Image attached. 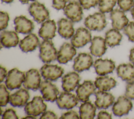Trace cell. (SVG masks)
Returning <instances> with one entry per match:
<instances>
[{
    "label": "cell",
    "instance_id": "cell-30",
    "mask_svg": "<svg viewBox=\"0 0 134 119\" xmlns=\"http://www.w3.org/2000/svg\"><path fill=\"white\" fill-rule=\"evenodd\" d=\"M122 35L119 30L115 28L110 29L105 34V41L107 45L110 47L118 46L122 39Z\"/></svg>",
    "mask_w": 134,
    "mask_h": 119
},
{
    "label": "cell",
    "instance_id": "cell-22",
    "mask_svg": "<svg viewBox=\"0 0 134 119\" xmlns=\"http://www.w3.org/2000/svg\"><path fill=\"white\" fill-rule=\"evenodd\" d=\"M40 45V41L37 35L33 33H30L24 39L21 40L19 46L24 52H28L34 50Z\"/></svg>",
    "mask_w": 134,
    "mask_h": 119
},
{
    "label": "cell",
    "instance_id": "cell-8",
    "mask_svg": "<svg viewBox=\"0 0 134 119\" xmlns=\"http://www.w3.org/2000/svg\"><path fill=\"white\" fill-rule=\"evenodd\" d=\"M41 75L38 70L31 69L25 73V79L23 85L25 89L37 91L40 88Z\"/></svg>",
    "mask_w": 134,
    "mask_h": 119
},
{
    "label": "cell",
    "instance_id": "cell-11",
    "mask_svg": "<svg viewBox=\"0 0 134 119\" xmlns=\"http://www.w3.org/2000/svg\"><path fill=\"white\" fill-rule=\"evenodd\" d=\"M40 71L41 75L45 80L53 81L61 77L64 73L63 69L57 64H46L42 66Z\"/></svg>",
    "mask_w": 134,
    "mask_h": 119
},
{
    "label": "cell",
    "instance_id": "cell-25",
    "mask_svg": "<svg viewBox=\"0 0 134 119\" xmlns=\"http://www.w3.org/2000/svg\"><path fill=\"white\" fill-rule=\"evenodd\" d=\"M118 76L127 82H134V65L130 63L119 64L117 69Z\"/></svg>",
    "mask_w": 134,
    "mask_h": 119
},
{
    "label": "cell",
    "instance_id": "cell-28",
    "mask_svg": "<svg viewBox=\"0 0 134 119\" xmlns=\"http://www.w3.org/2000/svg\"><path fill=\"white\" fill-rule=\"evenodd\" d=\"M116 81L108 76L98 77L96 78L94 84L98 90L108 91L116 85Z\"/></svg>",
    "mask_w": 134,
    "mask_h": 119
},
{
    "label": "cell",
    "instance_id": "cell-15",
    "mask_svg": "<svg viewBox=\"0 0 134 119\" xmlns=\"http://www.w3.org/2000/svg\"><path fill=\"white\" fill-rule=\"evenodd\" d=\"M76 54L75 47L68 42H64L58 52L57 60L60 63L65 64L71 61Z\"/></svg>",
    "mask_w": 134,
    "mask_h": 119
},
{
    "label": "cell",
    "instance_id": "cell-43",
    "mask_svg": "<svg viewBox=\"0 0 134 119\" xmlns=\"http://www.w3.org/2000/svg\"><path fill=\"white\" fill-rule=\"evenodd\" d=\"M0 81L2 83L3 80H4V79L5 78V77H6V75H7V70L6 69V68H5L4 67L1 66V70H0Z\"/></svg>",
    "mask_w": 134,
    "mask_h": 119
},
{
    "label": "cell",
    "instance_id": "cell-12",
    "mask_svg": "<svg viewBox=\"0 0 134 119\" xmlns=\"http://www.w3.org/2000/svg\"><path fill=\"white\" fill-rule=\"evenodd\" d=\"M79 101L74 94L64 91L60 93L56 102L60 109L69 110L75 107L78 104Z\"/></svg>",
    "mask_w": 134,
    "mask_h": 119
},
{
    "label": "cell",
    "instance_id": "cell-5",
    "mask_svg": "<svg viewBox=\"0 0 134 119\" xmlns=\"http://www.w3.org/2000/svg\"><path fill=\"white\" fill-rule=\"evenodd\" d=\"M64 14L73 22L81 21L83 17V7L80 3L75 1L69 2L63 9Z\"/></svg>",
    "mask_w": 134,
    "mask_h": 119
},
{
    "label": "cell",
    "instance_id": "cell-21",
    "mask_svg": "<svg viewBox=\"0 0 134 119\" xmlns=\"http://www.w3.org/2000/svg\"><path fill=\"white\" fill-rule=\"evenodd\" d=\"M30 98L27 90L21 88L10 95V104L14 107H23Z\"/></svg>",
    "mask_w": 134,
    "mask_h": 119
},
{
    "label": "cell",
    "instance_id": "cell-32",
    "mask_svg": "<svg viewBox=\"0 0 134 119\" xmlns=\"http://www.w3.org/2000/svg\"><path fill=\"white\" fill-rule=\"evenodd\" d=\"M10 100L9 92L7 90L4 84L0 85V104L1 106H6Z\"/></svg>",
    "mask_w": 134,
    "mask_h": 119
},
{
    "label": "cell",
    "instance_id": "cell-35",
    "mask_svg": "<svg viewBox=\"0 0 134 119\" xmlns=\"http://www.w3.org/2000/svg\"><path fill=\"white\" fill-rule=\"evenodd\" d=\"M9 19V17L7 13L2 11L0 12V29L1 30L7 28Z\"/></svg>",
    "mask_w": 134,
    "mask_h": 119
},
{
    "label": "cell",
    "instance_id": "cell-14",
    "mask_svg": "<svg viewBox=\"0 0 134 119\" xmlns=\"http://www.w3.org/2000/svg\"><path fill=\"white\" fill-rule=\"evenodd\" d=\"M93 64V59L88 53H80L74 60L73 69L78 72L88 70Z\"/></svg>",
    "mask_w": 134,
    "mask_h": 119
},
{
    "label": "cell",
    "instance_id": "cell-37",
    "mask_svg": "<svg viewBox=\"0 0 134 119\" xmlns=\"http://www.w3.org/2000/svg\"><path fill=\"white\" fill-rule=\"evenodd\" d=\"M125 96L130 99L134 100V82H128L127 84Z\"/></svg>",
    "mask_w": 134,
    "mask_h": 119
},
{
    "label": "cell",
    "instance_id": "cell-29",
    "mask_svg": "<svg viewBox=\"0 0 134 119\" xmlns=\"http://www.w3.org/2000/svg\"><path fill=\"white\" fill-rule=\"evenodd\" d=\"M96 106L91 102L86 101L81 104L79 112L81 119H92L96 115Z\"/></svg>",
    "mask_w": 134,
    "mask_h": 119
},
{
    "label": "cell",
    "instance_id": "cell-9",
    "mask_svg": "<svg viewBox=\"0 0 134 119\" xmlns=\"http://www.w3.org/2000/svg\"><path fill=\"white\" fill-rule=\"evenodd\" d=\"M132 106V103L128 98L126 96H120L114 104L112 111L115 116L121 117L128 114Z\"/></svg>",
    "mask_w": 134,
    "mask_h": 119
},
{
    "label": "cell",
    "instance_id": "cell-42",
    "mask_svg": "<svg viewBox=\"0 0 134 119\" xmlns=\"http://www.w3.org/2000/svg\"><path fill=\"white\" fill-rule=\"evenodd\" d=\"M97 118L98 119H104V118L110 119L111 118V114L109 113L106 111H100L97 114Z\"/></svg>",
    "mask_w": 134,
    "mask_h": 119
},
{
    "label": "cell",
    "instance_id": "cell-20",
    "mask_svg": "<svg viewBox=\"0 0 134 119\" xmlns=\"http://www.w3.org/2000/svg\"><path fill=\"white\" fill-rule=\"evenodd\" d=\"M80 77L76 72H70L62 78V88L66 92L73 91L79 85Z\"/></svg>",
    "mask_w": 134,
    "mask_h": 119
},
{
    "label": "cell",
    "instance_id": "cell-23",
    "mask_svg": "<svg viewBox=\"0 0 134 119\" xmlns=\"http://www.w3.org/2000/svg\"><path fill=\"white\" fill-rule=\"evenodd\" d=\"M56 25L54 20L48 19L44 21L39 30V36L43 39L50 40L55 36Z\"/></svg>",
    "mask_w": 134,
    "mask_h": 119
},
{
    "label": "cell",
    "instance_id": "cell-38",
    "mask_svg": "<svg viewBox=\"0 0 134 119\" xmlns=\"http://www.w3.org/2000/svg\"><path fill=\"white\" fill-rule=\"evenodd\" d=\"M2 116L3 119H9V118L17 119V118H18V117L15 111L13 109H7L4 112V113L2 114Z\"/></svg>",
    "mask_w": 134,
    "mask_h": 119
},
{
    "label": "cell",
    "instance_id": "cell-17",
    "mask_svg": "<svg viewBox=\"0 0 134 119\" xmlns=\"http://www.w3.org/2000/svg\"><path fill=\"white\" fill-rule=\"evenodd\" d=\"M96 73L99 75H105L113 72L115 68V62L111 59H98L93 64Z\"/></svg>",
    "mask_w": 134,
    "mask_h": 119
},
{
    "label": "cell",
    "instance_id": "cell-36",
    "mask_svg": "<svg viewBox=\"0 0 134 119\" xmlns=\"http://www.w3.org/2000/svg\"><path fill=\"white\" fill-rule=\"evenodd\" d=\"M100 0H79V2L82 7L85 9H88L91 7L96 6Z\"/></svg>",
    "mask_w": 134,
    "mask_h": 119
},
{
    "label": "cell",
    "instance_id": "cell-48",
    "mask_svg": "<svg viewBox=\"0 0 134 119\" xmlns=\"http://www.w3.org/2000/svg\"><path fill=\"white\" fill-rule=\"evenodd\" d=\"M2 1L6 3H10L13 1V0H2Z\"/></svg>",
    "mask_w": 134,
    "mask_h": 119
},
{
    "label": "cell",
    "instance_id": "cell-10",
    "mask_svg": "<svg viewBox=\"0 0 134 119\" xmlns=\"http://www.w3.org/2000/svg\"><path fill=\"white\" fill-rule=\"evenodd\" d=\"M92 36L90 31L84 27L79 28L72 36L71 44L76 48L83 47L87 43L91 42Z\"/></svg>",
    "mask_w": 134,
    "mask_h": 119
},
{
    "label": "cell",
    "instance_id": "cell-6",
    "mask_svg": "<svg viewBox=\"0 0 134 119\" xmlns=\"http://www.w3.org/2000/svg\"><path fill=\"white\" fill-rule=\"evenodd\" d=\"M28 11L34 19L38 24L43 22L49 18V12L43 4L38 2L32 3L28 8Z\"/></svg>",
    "mask_w": 134,
    "mask_h": 119
},
{
    "label": "cell",
    "instance_id": "cell-34",
    "mask_svg": "<svg viewBox=\"0 0 134 119\" xmlns=\"http://www.w3.org/2000/svg\"><path fill=\"white\" fill-rule=\"evenodd\" d=\"M117 3L120 8L124 12L129 11L134 6L133 0H117Z\"/></svg>",
    "mask_w": 134,
    "mask_h": 119
},
{
    "label": "cell",
    "instance_id": "cell-47",
    "mask_svg": "<svg viewBox=\"0 0 134 119\" xmlns=\"http://www.w3.org/2000/svg\"><path fill=\"white\" fill-rule=\"evenodd\" d=\"M131 15L132 16L133 19H134V6H133V7L132 8V9L131 10Z\"/></svg>",
    "mask_w": 134,
    "mask_h": 119
},
{
    "label": "cell",
    "instance_id": "cell-45",
    "mask_svg": "<svg viewBox=\"0 0 134 119\" xmlns=\"http://www.w3.org/2000/svg\"><path fill=\"white\" fill-rule=\"evenodd\" d=\"M36 0H19L22 4H28L29 1H35Z\"/></svg>",
    "mask_w": 134,
    "mask_h": 119
},
{
    "label": "cell",
    "instance_id": "cell-2",
    "mask_svg": "<svg viewBox=\"0 0 134 119\" xmlns=\"http://www.w3.org/2000/svg\"><path fill=\"white\" fill-rule=\"evenodd\" d=\"M84 25L86 28L91 30L102 31L107 25L104 13L97 12L88 16L85 19Z\"/></svg>",
    "mask_w": 134,
    "mask_h": 119
},
{
    "label": "cell",
    "instance_id": "cell-13",
    "mask_svg": "<svg viewBox=\"0 0 134 119\" xmlns=\"http://www.w3.org/2000/svg\"><path fill=\"white\" fill-rule=\"evenodd\" d=\"M96 86L92 81L85 80L78 85L76 90V96L80 101L85 102L89 100L91 95L94 94Z\"/></svg>",
    "mask_w": 134,
    "mask_h": 119
},
{
    "label": "cell",
    "instance_id": "cell-24",
    "mask_svg": "<svg viewBox=\"0 0 134 119\" xmlns=\"http://www.w3.org/2000/svg\"><path fill=\"white\" fill-rule=\"evenodd\" d=\"M58 33L62 37L69 39L72 37L74 33L73 21L62 18L58 21Z\"/></svg>",
    "mask_w": 134,
    "mask_h": 119
},
{
    "label": "cell",
    "instance_id": "cell-1",
    "mask_svg": "<svg viewBox=\"0 0 134 119\" xmlns=\"http://www.w3.org/2000/svg\"><path fill=\"white\" fill-rule=\"evenodd\" d=\"M39 58L43 62L50 63L57 59L58 52L50 40L43 39L39 45Z\"/></svg>",
    "mask_w": 134,
    "mask_h": 119
},
{
    "label": "cell",
    "instance_id": "cell-27",
    "mask_svg": "<svg viewBox=\"0 0 134 119\" xmlns=\"http://www.w3.org/2000/svg\"><path fill=\"white\" fill-rule=\"evenodd\" d=\"M1 42L4 47L7 48L16 47L19 42V37L14 31L4 30L1 34Z\"/></svg>",
    "mask_w": 134,
    "mask_h": 119
},
{
    "label": "cell",
    "instance_id": "cell-44",
    "mask_svg": "<svg viewBox=\"0 0 134 119\" xmlns=\"http://www.w3.org/2000/svg\"><path fill=\"white\" fill-rule=\"evenodd\" d=\"M129 60L134 65V48L130 50V55H129Z\"/></svg>",
    "mask_w": 134,
    "mask_h": 119
},
{
    "label": "cell",
    "instance_id": "cell-33",
    "mask_svg": "<svg viewBox=\"0 0 134 119\" xmlns=\"http://www.w3.org/2000/svg\"><path fill=\"white\" fill-rule=\"evenodd\" d=\"M124 33L126 35L129 41L134 42V22L131 21L128 23L124 28Z\"/></svg>",
    "mask_w": 134,
    "mask_h": 119
},
{
    "label": "cell",
    "instance_id": "cell-3",
    "mask_svg": "<svg viewBox=\"0 0 134 119\" xmlns=\"http://www.w3.org/2000/svg\"><path fill=\"white\" fill-rule=\"evenodd\" d=\"M25 79V72L19 70L17 68H13L9 70L6 76L5 85L7 89L13 90L21 87Z\"/></svg>",
    "mask_w": 134,
    "mask_h": 119
},
{
    "label": "cell",
    "instance_id": "cell-16",
    "mask_svg": "<svg viewBox=\"0 0 134 119\" xmlns=\"http://www.w3.org/2000/svg\"><path fill=\"white\" fill-rule=\"evenodd\" d=\"M96 96L95 104L98 109H106L110 106L115 101V97L110 93L98 90L94 93Z\"/></svg>",
    "mask_w": 134,
    "mask_h": 119
},
{
    "label": "cell",
    "instance_id": "cell-46",
    "mask_svg": "<svg viewBox=\"0 0 134 119\" xmlns=\"http://www.w3.org/2000/svg\"><path fill=\"white\" fill-rule=\"evenodd\" d=\"M22 118H31V119H33V118H34V119H36V118L34 116H33V115H28V116H26V117H23Z\"/></svg>",
    "mask_w": 134,
    "mask_h": 119
},
{
    "label": "cell",
    "instance_id": "cell-26",
    "mask_svg": "<svg viewBox=\"0 0 134 119\" xmlns=\"http://www.w3.org/2000/svg\"><path fill=\"white\" fill-rule=\"evenodd\" d=\"M105 39L100 36H95L91 40L90 50L92 55L95 57H101L106 52L107 47Z\"/></svg>",
    "mask_w": 134,
    "mask_h": 119
},
{
    "label": "cell",
    "instance_id": "cell-7",
    "mask_svg": "<svg viewBox=\"0 0 134 119\" xmlns=\"http://www.w3.org/2000/svg\"><path fill=\"white\" fill-rule=\"evenodd\" d=\"M40 91L42 95V98L45 101L53 102L56 101L59 91L57 86L52 83L48 80H46L41 82Z\"/></svg>",
    "mask_w": 134,
    "mask_h": 119
},
{
    "label": "cell",
    "instance_id": "cell-40",
    "mask_svg": "<svg viewBox=\"0 0 134 119\" xmlns=\"http://www.w3.org/2000/svg\"><path fill=\"white\" fill-rule=\"evenodd\" d=\"M61 119H67V118H74L79 119L80 118L78 114L74 111H70L63 113L60 117Z\"/></svg>",
    "mask_w": 134,
    "mask_h": 119
},
{
    "label": "cell",
    "instance_id": "cell-4",
    "mask_svg": "<svg viewBox=\"0 0 134 119\" xmlns=\"http://www.w3.org/2000/svg\"><path fill=\"white\" fill-rule=\"evenodd\" d=\"M43 98L40 96H34L32 101L27 103L24 110L27 115L37 116L44 112L47 105L43 102Z\"/></svg>",
    "mask_w": 134,
    "mask_h": 119
},
{
    "label": "cell",
    "instance_id": "cell-31",
    "mask_svg": "<svg viewBox=\"0 0 134 119\" xmlns=\"http://www.w3.org/2000/svg\"><path fill=\"white\" fill-rule=\"evenodd\" d=\"M117 0H100L98 3V9L103 13L111 12L116 5Z\"/></svg>",
    "mask_w": 134,
    "mask_h": 119
},
{
    "label": "cell",
    "instance_id": "cell-41",
    "mask_svg": "<svg viewBox=\"0 0 134 119\" xmlns=\"http://www.w3.org/2000/svg\"><path fill=\"white\" fill-rule=\"evenodd\" d=\"M57 116L56 114L52 111H47L43 112L42 115L40 116V119H46V118H52V119H57Z\"/></svg>",
    "mask_w": 134,
    "mask_h": 119
},
{
    "label": "cell",
    "instance_id": "cell-19",
    "mask_svg": "<svg viewBox=\"0 0 134 119\" xmlns=\"http://www.w3.org/2000/svg\"><path fill=\"white\" fill-rule=\"evenodd\" d=\"M110 18L112 21L113 27L118 30H121L124 28L129 22L124 11L117 8L111 12Z\"/></svg>",
    "mask_w": 134,
    "mask_h": 119
},
{
    "label": "cell",
    "instance_id": "cell-39",
    "mask_svg": "<svg viewBox=\"0 0 134 119\" xmlns=\"http://www.w3.org/2000/svg\"><path fill=\"white\" fill-rule=\"evenodd\" d=\"M69 0H52V7L57 9H64L66 6V4Z\"/></svg>",
    "mask_w": 134,
    "mask_h": 119
},
{
    "label": "cell",
    "instance_id": "cell-18",
    "mask_svg": "<svg viewBox=\"0 0 134 119\" xmlns=\"http://www.w3.org/2000/svg\"><path fill=\"white\" fill-rule=\"evenodd\" d=\"M14 23L15 31L18 33L29 34L34 29L33 22L23 15L16 17L14 20Z\"/></svg>",
    "mask_w": 134,
    "mask_h": 119
}]
</instances>
